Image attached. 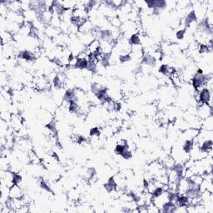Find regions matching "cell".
I'll list each match as a JSON object with an SVG mask.
<instances>
[{"label": "cell", "instance_id": "obj_10", "mask_svg": "<svg viewBox=\"0 0 213 213\" xmlns=\"http://www.w3.org/2000/svg\"><path fill=\"white\" fill-rule=\"evenodd\" d=\"M69 111L72 113H78L81 111V107L78 103V101H72L69 103L68 106Z\"/></svg>", "mask_w": 213, "mask_h": 213}, {"label": "cell", "instance_id": "obj_3", "mask_svg": "<svg viewBox=\"0 0 213 213\" xmlns=\"http://www.w3.org/2000/svg\"><path fill=\"white\" fill-rule=\"evenodd\" d=\"M24 196L23 190L19 185H13L9 190V198L11 199H21Z\"/></svg>", "mask_w": 213, "mask_h": 213}, {"label": "cell", "instance_id": "obj_11", "mask_svg": "<svg viewBox=\"0 0 213 213\" xmlns=\"http://www.w3.org/2000/svg\"><path fill=\"white\" fill-rule=\"evenodd\" d=\"M128 43L131 45V47H134V46H138L141 45V38L138 36V34L137 33H134V34H132L131 37L128 39Z\"/></svg>", "mask_w": 213, "mask_h": 213}, {"label": "cell", "instance_id": "obj_4", "mask_svg": "<svg viewBox=\"0 0 213 213\" xmlns=\"http://www.w3.org/2000/svg\"><path fill=\"white\" fill-rule=\"evenodd\" d=\"M200 132V130L196 129V128H189L187 129L185 132H183L182 137L185 140H194L196 138Z\"/></svg>", "mask_w": 213, "mask_h": 213}, {"label": "cell", "instance_id": "obj_6", "mask_svg": "<svg viewBox=\"0 0 213 213\" xmlns=\"http://www.w3.org/2000/svg\"><path fill=\"white\" fill-rule=\"evenodd\" d=\"M177 206L174 202L168 201L162 206V207L159 209L160 212H175L176 209H177Z\"/></svg>", "mask_w": 213, "mask_h": 213}, {"label": "cell", "instance_id": "obj_14", "mask_svg": "<svg viewBox=\"0 0 213 213\" xmlns=\"http://www.w3.org/2000/svg\"><path fill=\"white\" fill-rule=\"evenodd\" d=\"M88 64V59H78L77 64L74 68H75V69H80V70H83V69H87Z\"/></svg>", "mask_w": 213, "mask_h": 213}, {"label": "cell", "instance_id": "obj_17", "mask_svg": "<svg viewBox=\"0 0 213 213\" xmlns=\"http://www.w3.org/2000/svg\"><path fill=\"white\" fill-rule=\"evenodd\" d=\"M100 134H101V130L97 127H92L89 132V135L91 137H98Z\"/></svg>", "mask_w": 213, "mask_h": 213}, {"label": "cell", "instance_id": "obj_16", "mask_svg": "<svg viewBox=\"0 0 213 213\" xmlns=\"http://www.w3.org/2000/svg\"><path fill=\"white\" fill-rule=\"evenodd\" d=\"M39 186H40V187L42 188L43 190H44L45 192H49V193L53 192V190L51 189L50 186L48 185V183L45 180H43V179H40V181H39Z\"/></svg>", "mask_w": 213, "mask_h": 213}, {"label": "cell", "instance_id": "obj_15", "mask_svg": "<svg viewBox=\"0 0 213 213\" xmlns=\"http://www.w3.org/2000/svg\"><path fill=\"white\" fill-rule=\"evenodd\" d=\"M211 48H209V46L205 43H199L198 44V52L201 54H205V53H210Z\"/></svg>", "mask_w": 213, "mask_h": 213}, {"label": "cell", "instance_id": "obj_2", "mask_svg": "<svg viewBox=\"0 0 213 213\" xmlns=\"http://www.w3.org/2000/svg\"><path fill=\"white\" fill-rule=\"evenodd\" d=\"M141 59H142V64H144L145 66L152 68V67L156 66V64H157V59H155V57L151 53H144Z\"/></svg>", "mask_w": 213, "mask_h": 213}, {"label": "cell", "instance_id": "obj_5", "mask_svg": "<svg viewBox=\"0 0 213 213\" xmlns=\"http://www.w3.org/2000/svg\"><path fill=\"white\" fill-rule=\"evenodd\" d=\"M212 145L213 142L211 139L204 140V141L201 142V146H199V149H200L201 152H204V153H206V154H209V153H211Z\"/></svg>", "mask_w": 213, "mask_h": 213}, {"label": "cell", "instance_id": "obj_23", "mask_svg": "<svg viewBox=\"0 0 213 213\" xmlns=\"http://www.w3.org/2000/svg\"><path fill=\"white\" fill-rule=\"evenodd\" d=\"M121 157L122 158H124L125 160H129L132 157V152L130 151V149H127L126 151H124V152L121 155Z\"/></svg>", "mask_w": 213, "mask_h": 213}, {"label": "cell", "instance_id": "obj_20", "mask_svg": "<svg viewBox=\"0 0 213 213\" xmlns=\"http://www.w3.org/2000/svg\"><path fill=\"white\" fill-rule=\"evenodd\" d=\"M186 36V28H181L178 31H177L176 33V38L179 39V40H182L183 38H185Z\"/></svg>", "mask_w": 213, "mask_h": 213}, {"label": "cell", "instance_id": "obj_8", "mask_svg": "<svg viewBox=\"0 0 213 213\" xmlns=\"http://www.w3.org/2000/svg\"><path fill=\"white\" fill-rule=\"evenodd\" d=\"M194 147H195V141L194 140H185L182 149L187 154H190Z\"/></svg>", "mask_w": 213, "mask_h": 213}, {"label": "cell", "instance_id": "obj_1", "mask_svg": "<svg viewBox=\"0 0 213 213\" xmlns=\"http://www.w3.org/2000/svg\"><path fill=\"white\" fill-rule=\"evenodd\" d=\"M18 59H22L23 61L26 63H33L36 59L35 53L29 50H23L21 51L20 53H18Z\"/></svg>", "mask_w": 213, "mask_h": 213}, {"label": "cell", "instance_id": "obj_19", "mask_svg": "<svg viewBox=\"0 0 213 213\" xmlns=\"http://www.w3.org/2000/svg\"><path fill=\"white\" fill-rule=\"evenodd\" d=\"M102 88V87L100 84L97 83H92L91 85L92 93L94 94V96H95V95L98 92V91Z\"/></svg>", "mask_w": 213, "mask_h": 213}, {"label": "cell", "instance_id": "obj_13", "mask_svg": "<svg viewBox=\"0 0 213 213\" xmlns=\"http://www.w3.org/2000/svg\"><path fill=\"white\" fill-rule=\"evenodd\" d=\"M53 85L54 87V88L58 89V90H59V89H61L63 88V86H64V80L61 78V76L57 75L55 77V78L53 79Z\"/></svg>", "mask_w": 213, "mask_h": 213}, {"label": "cell", "instance_id": "obj_7", "mask_svg": "<svg viewBox=\"0 0 213 213\" xmlns=\"http://www.w3.org/2000/svg\"><path fill=\"white\" fill-rule=\"evenodd\" d=\"M117 182H116V181H115L114 178L112 177V178H110L108 180H107V182L105 184H104V187H105V189H106L108 192H113V191L117 190Z\"/></svg>", "mask_w": 213, "mask_h": 213}, {"label": "cell", "instance_id": "obj_9", "mask_svg": "<svg viewBox=\"0 0 213 213\" xmlns=\"http://www.w3.org/2000/svg\"><path fill=\"white\" fill-rule=\"evenodd\" d=\"M127 149H129V146L127 145V142H125L124 140H122V142H119V143L115 147L114 152L116 154L121 156V155L124 152V151H126Z\"/></svg>", "mask_w": 213, "mask_h": 213}, {"label": "cell", "instance_id": "obj_21", "mask_svg": "<svg viewBox=\"0 0 213 213\" xmlns=\"http://www.w3.org/2000/svg\"><path fill=\"white\" fill-rule=\"evenodd\" d=\"M97 69V67L96 63H93V62L88 61V67H87V70L89 72H92V73H95Z\"/></svg>", "mask_w": 213, "mask_h": 213}, {"label": "cell", "instance_id": "obj_12", "mask_svg": "<svg viewBox=\"0 0 213 213\" xmlns=\"http://www.w3.org/2000/svg\"><path fill=\"white\" fill-rule=\"evenodd\" d=\"M213 127V121H212V116H210L204 120V122L202 124V127L204 130L206 131H212Z\"/></svg>", "mask_w": 213, "mask_h": 213}, {"label": "cell", "instance_id": "obj_18", "mask_svg": "<svg viewBox=\"0 0 213 213\" xmlns=\"http://www.w3.org/2000/svg\"><path fill=\"white\" fill-rule=\"evenodd\" d=\"M132 57L130 55V53H126V54H120L119 55V61L122 64L127 63L132 60Z\"/></svg>", "mask_w": 213, "mask_h": 213}, {"label": "cell", "instance_id": "obj_22", "mask_svg": "<svg viewBox=\"0 0 213 213\" xmlns=\"http://www.w3.org/2000/svg\"><path fill=\"white\" fill-rule=\"evenodd\" d=\"M22 182V177L20 174L18 173H15L13 174V184L14 185H19Z\"/></svg>", "mask_w": 213, "mask_h": 213}]
</instances>
